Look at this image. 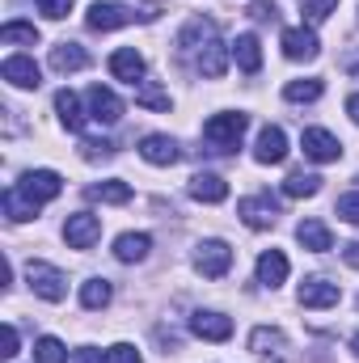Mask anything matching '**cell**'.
<instances>
[{"mask_svg": "<svg viewBox=\"0 0 359 363\" xmlns=\"http://www.w3.org/2000/svg\"><path fill=\"white\" fill-rule=\"evenodd\" d=\"M178 51H182V60L199 77H207V81H220L224 68H228V51H224L220 30H216L211 17H190L186 21V30L178 34Z\"/></svg>", "mask_w": 359, "mask_h": 363, "instance_id": "1", "label": "cell"}, {"mask_svg": "<svg viewBox=\"0 0 359 363\" xmlns=\"http://www.w3.org/2000/svg\"><path fill=\"white\" fill-rule=\"evenodd\" d=\"M245 127H250V114L224 110V114H211V118L203 123V140L211 144V152H233V148L241 144Z\"/></svg>", "mask_w": 359, "mask_h": 363, "instance_id": "2", "label": "cell"}, {"mask_svg": "<svg viewBox=\"0 0 359 363\" xmlns=\"http://www.w3.org/2000/svg\"><path fill=\"white\" fill-rule=\"evenodd\" d=\"M26 283L34 287V296H43L47 304H60L68 296V274L55 271L51 262H30L26 267Z\"/></svg>", "mask_w": 359, "mask_h": 363, "instance_id": "3", "label": "cell"}, {"mask_svg": "<svg viewBox=\"0 0 359 363\" xmlns=\"http://www.w3.org/2000/svg\"><path fill=\"white\" fill-rule=\"evenodd\" d=\"M140 13L131 9V4H118V0H97L89 4V13H85V26L97 30V34H106V30H118V26H131Z\"/></svg>", "mask_w": 359, "mask_h": 363, "instance_id": "4", "label": "cell"}, {"mask_svg": "<svg viewBox=\"0 0 359 363\" xmlns=\"http://www.w3.org/2000/svg\"><path fill=\"white\" fill-rule=\"evenodd\" d=\"M17 190L30 199V203H51V199H60V190H64V178L55 174V169H30V174H21L17 182Z\"/></svg>", "mask_w": 359, "mask_h": 363, "instance_id": "5", "label": "cell"}, {"mask_svg": "<svg viewBox=\"0 0 359 363\" xmlns=\"http://www.w3.org/2000/svg\"><path fill=\"white\" fill-rule=\"evenodd\" d=\"M194 271L203 274V279H224V274L233 271V250L224 241H203L194 250Z\"/></svg>", "mask_w": 359, "mask_h": 363, "instance_id": "6", "label": "cell"}, {"mask_svg": "<svg viewBox=\"0 0 359 363\" xmlns=\"http://www.w3.org/2000/svg\"><path fill=\"white\" fill-rule=\"evenodd\" d=\"M237 216H241L245 228H270V224L279 220V199H270V194H250V199L237 203Z\"/></svg>", "mask_w": 359, "mask_h": 363, "instance_id": "7", "label": "cell"}, {"mask_svg": "<svg viewBox=\"0 0 359 363\" xmlns=\"http://www.w3.org/2000/svg\"><path fill=\"white\" fill-rule=\"evenodd\" d=\"M250 351L263 363H292L287 359V338H283V330H275V325H258V330L250 334Z\"/></svg>", "mask_w": 359, "mask_h": 363, "instance_id": "8", "label": "cell"}, {"mask_svg": "<svg viewBox=\"0 0 359 363\" xmlns=\"http://www.w3.org/2000/svg\"><path fill=\"white\" fill-rule=\"evenodd\" d=\"M279 43H283V55L296 60V64H309V60L321 55V43H317V34H313L309 26H292V30H283Z\"/></svg>", "mask_w": 359, "mask_h": 363, "instance_id": "9", "label": "cell"}, {"mask_svg": "<svg viewBox=\"0 0 359 363\" xmlns=\"http://www.w3.org/2000/svg\"><path fill=\"white\" fill-rule=\"evenodd\" d=\"M97 237H101V220H97L93 211H77V216H68V224H64V241H68L72 250H93Z\"/></svg>", "mask_w": 359, "mask_h": 363, "instance_id": "10", "label": "cell"}, {"mask_svg": "<svg viewBox=\"0 0 359 363\" xmlns=\"http://www.w3.org/2000/svg\"><path fill=\"white\" fill-rule=\"evenodd\" d=\"M300 148H304V157L317 161V165H330V161L343 157V144H338L330 131H321V127H309V131L300 135Z\"/></svg>", "mask_w": 359, "mask_h": 363, "instance_id": "11", "label": "cell"}, {"mask_svg": "<svg viewBox=\"0 0 359 363\" xmlns=\"http://www.w3.org/2000/svg\"><path fill=\"white\" fill-rule=\"evenodd\" d=\"M190 334L203 338V342H228L233 338V321L224 313H211V308H199L190 317Z\"/></svg>", "mask_w": 359, "mask_h": 363, "instance_id": "12", "label": "cell"}, {"mask_svg": "<svg viewBox=\"0 0 359 363\" xmlns=\"http://www.w3.org/2000/svg\"><path fill=\"white\" fill-rule=\"evenodd\" d=\"M0 77H4L13 89H38V85H43V72H38V64H34L30 55H9V60L0 64Z\"/></svg>", "mask_w": 359, "mask_h": 363, "instance_id": "13", "label": "cell"}, {"mask_svg": "<svg viewBox=\"0 0 359 363\" xmlns=\"http://www.w3.org/2000/svg\"><path fill=\"white\" fill-rule=\"evenodd\" d=\"M338 300H343V287L330 283V279H321V274H313V279L300 283V304L304 308H334Z\"/></svg>", "mask_w": 359, "mask_h": 363, "instance_id": "14", "label": "cell"}, {"mask_svg": "<svg viewBox=\"0 0 359 363\" xmlns=\"http://www.w3.org/2000/svg\"><path fill=\"white\" fill-rule=\"evenodd\" d=\"M287 157V135L283 127H263L258 131V144H254V161L258 165H279Z\"/></svg>", "mask_w": 359, "mask_h": 363, "instance_id": "15", "label": "cell"}, {"mask_svg": "<svg viewBox=\"0 0 359 363\" xmlns=\"http://www.w3.org/2000/svg\"><path fill=\"white\" fill-rule=\"evenodd\" d=\"M89 118H93V123H101V127H114V123L123 118V101H118L110 89L93 85V89H89Z\"/></svg>", "mask_w": 359, "mask_h": 363, "instance_id": "16", "label": "cell"}, {"mask_svg": "<svg viewBox=\"0 0 359 363\" xmlns=\"http://www.w3.org/2000/svg\"><path fill=\"white\" fill-rule=\"evenodd\" d=\"M110 77H114V81H127V85L144 81V55H140L136 47H118V51L110 55Z\"/></svg>", "mask_w": 359, "mask_h": 363, "instance_id": "17", "label": "cell"}, {"mask_svg": "<svg viewBox=\"0 0 359 363\" xmlns=\"http://www.w3.org/2000/svg\"><path fill=\"white\" fill-rule=\"evenodd\" d=\"M140 157L148 165H174L182 152H178V140H170V135H144L140 140Z\"/></svg>", "mask_w": 359, "mask_h": 363, "instance_id": "18", "label": "cell"}, {"mask_svg": "<svg viewBox=\"0 0 359 363\" xmlns=\"http://www.w3.org/2000/svg\"><path fill=\"white\" fill-rule=\"evenodd\" d=\"M296 241H300L309 254H326V250H334V237H330V228H326L321 220H300V224H296Z\"/></svg>", "mask_w": 359, "mask_h": 363, "instance_id": "19", "label": "cell"}, {"mask_svg": "<svg viewBox=\"0 0 359 363\" xmlns=\"http://www.w3.org/2000/svg\"><path fill=\"white\" fill-rule=\"evenodd\" d=\"M89 64V51L81 43H55L51 47V68L55 72H81Z\"/></svg>", "mask_w": 359, "mask_h": 363, "instance_id": "20", "label": "cell"}, {"mask_svg": "<svg viewBox=\"0 0 359 363\" xmlns=\"http://www.w3.org/2000/svg\"><path fill=\"white\" fill-rule=\"evenodd\" d=\"M190 199H199V203H224L228 199V182L220 178V174H194L190 178Z\"/></svg>", "mask_w": 359, "mask_h": 363, "instance_id": "21", "label": "cell"}, {"mask_svg": "<svg viewBox=\"0 0 359 363\" xmlns=\"http://www.w3.org/2000/svg\"><path fill=\"white\" fill-rule=\"evenodd\" d=\"M148 250H153V237H148V233H123V237L114 241V258H118V262H144Z\"/></svg>", "mask_w": 359, "mask_h": 363, "instance_id": "22", "label": "cell"}, {"mask_svg": "<svg viewBox=\"0 0 359 363\" xmlns=\"http://www.w3.org/2000/svg\"><path fill=\"white\" fill-rule=\"evenodd\" d=\"M55 114H60V123H64L68 131H81V127H85L81 97H77L72 89H60V93H55Z\"/></svg>", "mask_w": 359, "mask_h": 363, "instance_id": "23", "label": "cell"}, {"mask_svg": "<svg viewBox=\"0 0 359 363\" xmlns=\"http://www.w3.org/2000/svg\"><path fill=\"white\" fill-rule=\"evenodd\" d=\"M233 60H237L241 72L254 77V72L263 68V47H258V38H254V34H241V38L233 43Z\"/></svg>", "mask_w": 359, "mask_h": 363, "instance_id": "24", "label": "cell"}, {"mask_svg": "<svg viewBox=\"0 0 359 363\" xmlns=\"http://www.w3.org/2000/svg\"><path fill=\"white\" fill-rule=\"evenodd\" d=\"M0 207H4V216H9L13 224H21V220H34V216H38V203H30L17 186H9V190H4Z\"/></svg>", "mask_w": 359, "mask_h": 363, "instance_id": "25", "label": "cell"}, {"mask_svg": "<svg viewBox=\"0 0 359 363\" xmlns=\"http://www.w3.org/2000/svg\"><path fill=\"white\" fill-rule=\"evenodd\" d=\"M287 279V258L279 254V250H267L263 258H258V283H267V287H279Z\"/></svg>", "mask_w": 359, "mask_h": 363, "instance_id": "26", "label": "cell"}, {"mask_svg": "<svg viewBox=\"0 0 359 363\" xmlns=\"http://www.w3.org/2000/svg\"><path fill=\"white\" fill-rule=\"evenodd\" d=\"M317 190H321V178H317V174H304V169L287 174V182H283V194H287V199H313Z\"/></svg>", "mask_w": 359, "mask_h": 363, "instance_id": "27", "label": "cell"}, {"mask_svg": "<svg viewBox=\"0 0 359 363\" xmlns=\"http://www.w3.org/2000/svg\"><path fill=\"white\" fill-rule=\"evenodd\" d=\"M110 300H114L110 279H89V283H81V304H85V308H106Z\"/></svg>", "mask_w": 359, "mask_h": 363, "instance_id": "28", "label": "cell"}, {"mask_svg": "<svg viewBox=\"0 0 359 363\" xmlns=\"http://www.w3.org/2000/svg\"><path fill=\"white\" fill-rule=\"evenodd\" d=\"M0 43H4V47H17V43L34 47V43H38V30H34L30 21H4V26H0Z\"/></svg>", "mask_w": 359, "mask_h": 363, "instance_id": "29", "label": "cell"}, {"mask_svg": "<svg viewBox=\"0 0 359 363\" xmlns=\"http://www.w3.org/2000/svg\"><path fill=\"white\" fill-rule=\"evenodd\" d=\"M136 106H144V110H170V93L161 89L157 81H140V89H136Z\"/></svg>", "mask_w": 359, "mask_h": 363, "instance_id": "30", "label": "cell"}, {"mask_svg": "<svg viewBox=\"0 0 359 363\" xmlns=\"http://www.w3.org/2000/svg\"><path fill=\"white\" fill-rule=\"evenodd\" d=\"M321 93H326V85H321L317 77H309V81H287V85H283V97H287V101H317Z\"/></svg>", "mask_w": 359, "mask_h": 363, "instance_id": "31", "label": "cell"}, {"mask_svg": "<svg viewBox=\"0 0 359 363\" xmlns=\"http://www.w3.org/2000/svg\"><path fill=\"white\" fill-rule=\"evenodd\" d=\"M89 199H101V203H127V199H131V186H127V182H93Z\"/></svg>", "mask_w": 359, "mask_h": 363, "instance_id": "32", "label": "cell"}, {"mask_svg": "<svg viewBox=\"0 0 359 363\" xmlns=\"http://www.w3.org/2000/svg\"><path fill=\"white\" fill-rule=\"evenodd\" d=\"M34 359L38 363H68V351H64L60 338H38L34 342Z\"/></svg>", "mask_w": 359, "mask_h": 363, "instance_id": "33", "label": "cell"}, {"mask_svg": "<svg viewBox=\"0 0 359 363\" xmlns=\"http://www.w3.org/2000/svg\"><path fill=\"white\" fill-rule=\"evenodd\" d=\"M334 9H338V0H300V13H304L309 21H326Z\"/></svg>", "mask_w": 359, "mask_h": 363, "instance_id": "34", "label": "cell"}, {"mask_svg": "<svg viewBox=\"0 0 359 363\" xmlns=\"http://www.w3.org/2000/svg\"><path fill=\"white\" fill-rule=\"evenodd\" d=\"M81 157L85 161H106V157H114V144L110 140H85L81 144Z\"/></svg>", "mask_w": 359, "mask_h": 363, "instance_id": "35", "label": "cell"}, {"mask_svg": "<svg viewBox=\"0 0 359 363\" xmlns=\"http://www.w3.org/2000/svg\"><path fill=\"white\" fill-rule=\"evenodd\" d=\"M106 363H144V359H140V351H136L131 342H114V347L106 351Z\"/></svg>", "mask_w": 359, "mask_h": 363, "instance_id": "36", "label": "cell"}, {"mask_svg": "<svg viewBox=\"0 0 359 363\" xmlns=\"http://www.w3.org/2000/svg\"><path fill=\"white\" fill-rule=\"evenodd\" d=\"M34 4H38V13L51 17V21H60V17L72 13V0H34Z\"/></svg>", "mask_w": 359, "mask_h": 363, "instance_id": "37", "label": "cell"}, {"mask_svg": "<svg viewBox=\"0 0 359 363\" xmlns=\"http://www.w3.org/2000/svg\"><path fill=\"white\" fill-rule=\"evenodd\" d=\"M338 216L359 228V194H343V199H338Z\"/></svg>", "mask_w": 359, "mask_h": 363, "instance_id": "38", "label": "cell"}, {"mask_svg": "<svg viewBox=\"0 0 359 363\" xmlns=\"http://www.w3.org/2000/svg\"><path fill=\"white\" fill-rule=\"evenodd\" d=\"M250 17H254V21H275L279 9H275V0H254V4H250Z\"/></svg>", "mask_w": 359, "mask_h": 363, "instance_id": "39", "label": "cell"}, {"mask_svg": "<svg viewBox=\"0 0 359 363\" xmlns=\"http://www.w3.org/2000/svg\"><path fill=\"white\" fill-rule=\"evenodd\" d=\"M4 359H13L17 355V325H4V351H0Z\"/></svg>", "mask_w": 359, "mask_h": 363, "instance_id": "40", "label": "cell"}, {"mask_svg": "<svg viewBox=\"0 0 359 363\" xmlns=\"http://www.w3.org/2000/svg\"><path fill=\"white\" fill-rule=\"evenodd\" d=\"M72 363H106V355H97L93 347H81V351L72 355Z\"/></svg>", "mask_w": 359, "mask_h": 363, "instance_id": "41", "label": "cell"}, {"mask_svg": "<svg viewBox=\"0 0 359 363\" xmlns=\"http://www.w3.org/2000/svg\"><path fill=\"white\" fill-rule=\"evenodd\" d=\"M343 258H347V267H355L359 271V241H351V245L343 250Z\"/></svg>", "mask_w": 359, "mask_h": 363, "instance_id": "42", "label": "cell"}, {"mask_svg": "<svg viewBox=\"0 0 359 363\" xmlns=\"http://www.w3.org/2000/svg\"><path fill=\"white\" fill-rule=\"evenodd\" d=\"M347 114H351V123L359 127V93H351V97H347Z\"/></svg>", "mask_w": 359, "mask_h": 363, "instance_id": "43", "label": "cell"}, {"mask_svg": "<svg viewBox=\"0 0 359 363\" xmlns=\"http://www.w3.org/2000/svg\"><path fill=\"white\" fill-rule=\"evenodd\" d=\"M347 68H351V72H359V55H347Z\"/></svg>", "mask_w": 359, "mask_h": 363, "instance_id": "44", "label": "cell"}, {"mask_svg": "<svg viewBox=\"0 0 359 363\" xmlns=\"http://www.w3.org/2000/svg\"><path fill=\"white\" fill-rule=\"evenodd\" d=\"M351 351H355V355H359V334H355V338H351Z\"/></svg>", "mask_w": 359, "mask_h": 363, "instance_id": "45", "label": "cell"}]
</instances>
